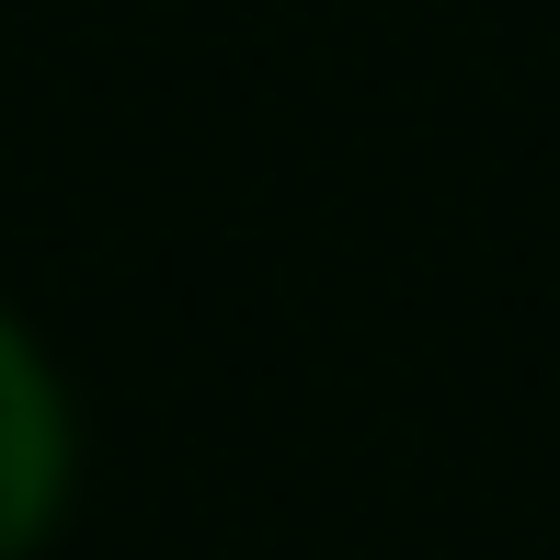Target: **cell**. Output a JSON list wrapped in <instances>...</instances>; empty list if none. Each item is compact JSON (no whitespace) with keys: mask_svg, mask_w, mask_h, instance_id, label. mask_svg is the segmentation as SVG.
Returning <instances> with one entry per match:
<instances>
[{"mask_svg":"<svg viewBox=\"0 0 560 560\" xmlns=\"http://www.w3.org/2000/svg\"><path fill=\"white\" fill-rule=\"evenodd\" d=\"M69 492V412H58V377L35 366V343L0 320V560L35 549V526L58 515Z\"/></svg>","mask_w":560,"mask_h":560,"instance_id":"obj_1","label":"cell"}]
</instances>
